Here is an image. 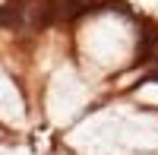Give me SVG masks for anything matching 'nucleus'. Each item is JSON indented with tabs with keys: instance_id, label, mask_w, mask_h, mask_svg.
Masks as SVG:
<instances>
[{
	"instance_id": "2",
	"label": "nucleus",
	"mask_w": 158,
	"mask_h": 155,
	"mask_svg": "<svg viewBox=\"0 0 158 155\" xmlns=\"http://www.w3.org/2000/svg\"><path fill=\"white\" fill-rule=\"evenodd\" d=\"M0 120L10 124V127H19L25 120V101L19 86L10 79V76L0 70Z\"/></svg>"
},
{
	"instance_id": "3",
	"label": "nucleus",
	"mask_w": 158,
	"mask_h": 155,
	"mask_svg": "<svg viewBox=\"0 0 158 155\" xmlns=\"http://www.w3.org/2000/svg\"><path fill=\"white\" fill-rule=\"evenodd\" d=\"M0 155H29V149H6V152H0Z\"/></svg>"
},
{
	"instance_id": "1",
	"label": "nucleus",
	"mask_w": 158,
	"mask_h": 155,
	"mask_svg": "<svg viewBox=\"0 0 158 155\" xmlns=\"http://www.w3.org/2000/svg\"><path fill=\"white\" fill-rule=\"evenodd\" d=\"M85 105V92L82 86H79L76 73L70 67H63L60 73H54V79H51V89H48V111H51V120H70L73 114Z\"/></svg>"
}]
</instances>
